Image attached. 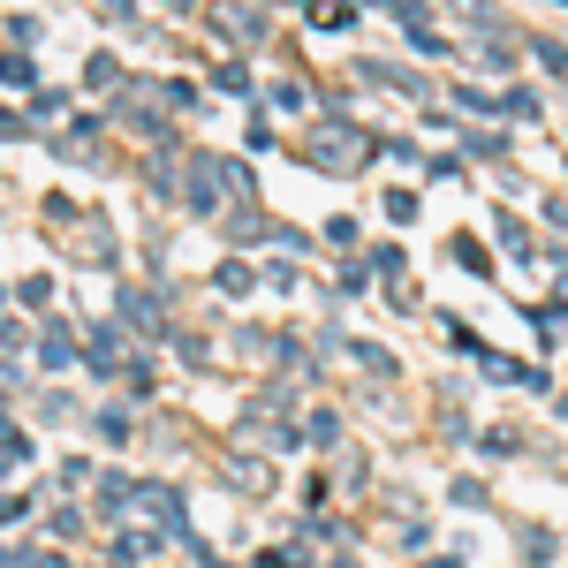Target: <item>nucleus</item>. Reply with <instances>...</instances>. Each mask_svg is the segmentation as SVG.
<instances>
[{
    "mask_svg": "<svg viewBox=\"0 0 568 568\" xmlns=\"http://www.w3.org/2000/svg\"><path fill=\"white\" fill-rule=\"evenodd\" d=\"M152 554H160V530H130V538H122V546H114V561H122V568L152 561Z\"/></svg>",
    "mask_w": 568,
    "mask_h": 568,
    "instance_id": "20e7f679",
    "label": "nucleus"
},
{
    "mask_svg": "<svg viewBox=\"0 0 568 568\" xmlns=\"http://www.w3.org/2000/svg\"><path fill=\"white\" fill-rule=\"evenodd\" d=\"M311 439H318V447H334V439H342V417H334V409H318V417H311Z\"/></svg>",
    "mask_w": 568,
    "mask_h": 568,
    "instance_id": "6e6552de",
    "label": "nucleus"
},
{
    "mask_svg": "<svg viewBox=\"0 0 568 568\" xmlns=\"http://www.w3.org/2000/svg\"><path fill=\"white\" fill-rule=\"evenodd\" d=\"M251 447H265V455H281V447H296V433H288V425H251Z\"/></svg>",
    "mask_w": 568,
    "mask_h": 568,
    "instance_id": "423d86ee",
    "label": "nucleus"
},
{
    "mask_svg": "<svg viewBox=\"0 0 568 568\" xmlns=\"http://www.w3.org/2000/svg\"><path fill=\"white\" fill-rule=\"evenodd\" d=\"M311 23H318V31H349L356 8H311Z\"/></svg>",
    "mask_w": 568,
    "mask_h": 568,
    "instance_id": "0eeeda50",
    "label": "nucleus"
},
{
    "mask_svg": "<svg viewBox=\"0 0 568 568\" xmlns=\"http://www.w3.org/2000/svg\"><path fill=\"white\" fill-rule=\"evenodd\" d=\"M311 160H318L326 175H349V168L372 160V136L356 130V122H342V114H326V122L311 130Z\"/></svg>",
    "mask_w": 568,
    "mask_h": 568,
    "instance_id": "f257e3e1",
    "label": "nucleus"
},
{
    "mask_svg": "<svg viewBox=\"0 0 568 568\" xmlns=\"http://www.w3.org/2000/svg\"><path fill=\"white\" fill-rule=\"evenodd\" d=\"M122 326H144V334H160V326H168L160 296H144V288H122Z\"/></svg>",
    "mask_w": 568,
    "mask_h": 568,
    "instance_id": "7ed1b4c3",
    "label": "nucleus"
},
{
    "mask_svg": "<svg viewBox=\"0 0 568 568\" xmlns=\"http://www.w3.org/2000/svg\"><path fill=\"white\" fill-rule=\"evenodd\" d=\"M220 478L243 485V493H273V463H258V455H220Z\"/></svg>",
    "mask_w": 568,
    "mask_h": 568,
    "instance_id": "f03ea898",
    "label": "nucleus"
},
{
    "mask_svg": "<svg viewBox=\"0 0 568 568\" xmlns=\"http://www.w3.org/2000/svg\"><path fill=\"white\" fill-rule=\"evenodd\" d=\"M251 568H288V554H258V561H251Z\"/></svg>",
    "mask_w": 568,
    "mask_h": 568,
    "instance_id": "9d476101",
    "label": "nucleus"
},
{
    "mask_svg": "<svg viewBox=\"0 0 568 568\" xmlns=\"http://www.w3.org/2000/svg\"><path fill=\"white\" fill-rule=\"evenodd\" d=\"M45 372H69V334H45Z\"/></svg>",
    "mask_w": 568,
    "mask_h": 568,
    "instance_id": "1a4fd4ad",
    "label": "nucleus"
},
{
    "mask_svg": "<svg viewBox=\"0 0 568 568\" xmlns=\"http://www.w3.org/2000/svg\"><path fill=\"white\" fill-rule=\"evenodd\" d=\"M77 258H91V265H106V258H114V235H106L99 220H91L84 235H77Z\"/></svg>",
    "mask_w": 568,
    "mask_h": 568,
    "instance_id": "39448f33",
    "label": "nucleus"
}]
</instances>
